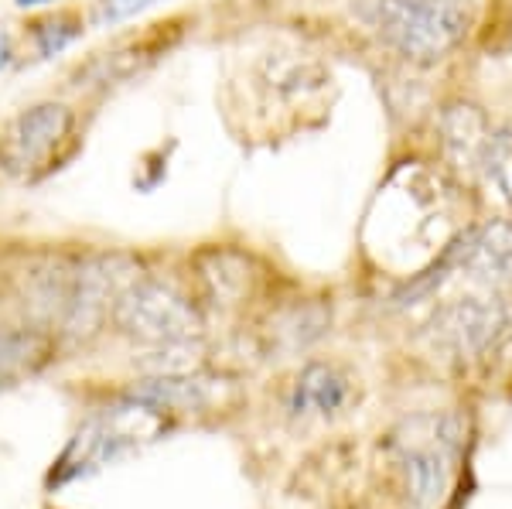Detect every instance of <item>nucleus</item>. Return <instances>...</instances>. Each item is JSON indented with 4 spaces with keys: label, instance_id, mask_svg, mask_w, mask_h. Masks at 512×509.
<instances>
[{
    "label": "nucleus",
    "instance_id": "1",
    "mask_svg": "<svg viewBox=\"0 0 512 509\" xmlns=\"http://www.w3.org/2000/svg\"><path fill=\"white\" fill-rule=\"evenodd\" d=\"M362 18L407 59H441L475 24V0H369Z\"/></svg>",
    "mask_w": 512,
    "mask_h": 509
},
{
    "label": "nucleus",
    "instance_id": "2",
    "mask_svg": "<svg viewBox=\"0 0 512 509\" xmlns=\"http://www.w3.org/2000/svg\"><path fill=\"white\" fill-rule=\"evenodd\" d=\"M113 322L123 335L140 342H192L198 335V311L158 281H134L113 305Z\"/></svg>",
    "mask_w": 512,
    "mask_h": 509
},
{
    "label": "nucleus",
    "instance_id": "3",
    "mask_svg": "<svg viewBox=\"0 0 512 509\" xmlns=\"http://www.w3.org/2000/svg\"><path fill=\"white\" fill-rule=\"evenodd\" d=\"M72 130V110L65 103H38L24 110L21 117L7 127L0 141V164L11 175H31L41 168L52 151L59 147Z\"/></svg>",
    "mask_w": 512,
    "mask_h": 509
},
{
    "label": "nucleus",
    "instance_id": "4",
    "mask_svg": "<svg viewBox=\"0 0 512 509\" xmlns=\"http://www.w3.org/2000/svg\"><path fill=\"white\" fill-rule=\"evenodd\" d=\"M512 305L509 298H461L434 318L437 346L451 349L454 356H478L509 328Z\"/></svg>",
    "mask_w": 512,
    "mask_h": 509
},
{
    "label": "nucleus",
    "instance_id": "5",
    "mask_svg": "<svg viewBox=\"0 0 512 509\" xmlns=\"http://www.w3.org/2000/svg\"><path fill=\"white\" fill-rule=\"evenodd\" d=\"M134 284L130 281V267L127 260L120 257H99L93 264H86L79 270L76 287L69 294V311H72V325H89L96 322L110 305H117V298L127 287Z\"/></svg>",
    "mask_w": 512,
    "mask_h": 509
},
{
    "label": "nucleus",
    "instance_id": "6",
    "mask_svg": "<svg viewBox=\"0 0 512 509\" xmlns=\"http://www.w3.org/2000/svg\"><path fill=\"white\" fill-rule=\"evenodd\" d=\"M441 141L444 154L458 171H478L485 158V147L492 141V127L485 113L472 103H451L441 117Z\"/></svg>",
    "mask_w": 512,
    "mask_h": 509
},
{
    "label": "nucleus",
    "instance_id": "7",
    "mask_svg": "<svg viewBox=\"0 0 512 509\" xmlns=\"http://www.w3.org/2000/svg\"><path fill=\"white\" fill-rule=\"evenodd\" d=\"M461 267L468 277L482 284H495L512 277V223L495 219L485 229H478L461 246Z\"/></svg>",
    "mask_w": 512,
    "mask_h": 509
},
{
    "label": "nucleus",
    "instance_id": "8",
    "mask_svg": "<svg viewBox=\"0 0 512 509\" xmlns=\"http://www.w3.org/2000/svg\"><path fill=\"white\" fill-rule=\"evenodd\" d=\"M130 400L154 410H192L202 407L209 400V383L202 376H154V380H144L130 390Z\"/></svg>",
    "mask_w": 512,
    "mask_h": 509
},
{
    "label": "nucleus",
    "instance_id": "9",
    "mask_svg": "<svg viewBox=\"0 0 512 509\" xmlns=\"http://www.w3.org/2000/svg\"><path fill=\"white\" fill-rule=\"evenodd\" d=\"M407 489L417 509H434L448 492V458L437 448L414 451L407 458Z\"/></svg>",
    "mask_w": 512,
    "mask_h": 509
},
{
    "label": "nucleus",
    "instance_id": "10",
    "mask_svg": "<svg viewBox=\"0 0 512 509\" xmlns=\"http://www.w3.org/2000/svg\"><path fill=\"white\" fill-rule=\"evenodd\" d=\"M345 380L338 376V369L325 366V363H311L297 380L294 390V410L304 414V410H321V414H332L345 404Z\"/></svg>",
    "mask_w": 512,
    "mask_h": 509
},
{
    "label": "nucleus",
    "instance_id": "11",
    "mask_svg": "<svg viewBox=\"0 0 512 509\" xmlns=\"http://www.w3.org/2000/svg\"><path fill=\"white\" fill-rule=\"evenodd\" d=\"M48 339L38 332H0V387L35 373L48 359Z\"/></svg>",
    "mask_w": 512,
    "mask_h": 509
},
{
    "label": "nucleus",
    "instance_id": "12",
    "mask_svg": "<svg viewBox=\"0 0 512 509\" xmlns=\"http://www.w3.org/2000/svg\"><path fill=\"white\" fill-rule=\"evenodd\" d=\"M478 175H485V182L495 185V192H502V199L512 202V137L509 134H495L492 130V141L485 147V158Z\"/></svg>",
    "mask_w": 512,
    "mask_h": 509
},
{
    "label": "nucleus",
    "instance_id": "13",
    "mask_svg": "<svg viewBox=\"0 0 512 509\" xmlns=\"http://www.w3.org/2000/svg\"><path fill=\"white\" fill-rule=\"evenodd\" d=\"M76 35H79V21L72 18V14H59V18L35 24V41H38L41 55H59Z\"/></svg>",
    "mask_w": 512,
    "mask_h": 509
},
{
    "label": "nucleus",
    "instance_id": "14",
    "mask_svg": "<svg viewBox=\"0 0 512 509\" xmlns=\"http://www.w3.org/2000/svg\"><path fill=\"white\" fill-rule=\"evenodd\" d=\"M11 55H14L11 38H7V31H0V69H4V65H11Z\"/></svg>",
    "mask_w": 512,
    "mask_h": 509
},
{
    "label": "nucleus",
    "instance_id": "15",
    "mask_svg": "<svg viewBox=\"0 0 512 509\" xmlns=\"http://www.w3.org/2000/svg\"><path fill=\"white\" fill-rule=\"evenodd\" d=\"M18 4H45V0H18Z\"/></svg>",
    "mask_w": 512,
    "mask_h": 509
}]
</instances>
